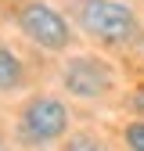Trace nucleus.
Returning <instances> with one entry per match:
<instances>
[{"label": "nucleus", "instance_id": "nucleus-1", "mask_svg": "<svg viewBox=\"0 0 144 151\" xmlns=\"http://www.w3.org/2000/svg\"><path fill=\"white\" fill-rule=\"evenodd\" d=\"M79 25L101 43H126L137 32V14L119 0H83Z\"/></svg>", "mask_w": 144, "mask_h": 151}, {"label": "nucleus", "instance_id": "nucleus-2", "mask_svg": "<svg viewBox=\"0 0 144 151\" xmlns=\"http://www.w3.org/2000/svg\"><path fill=\"white\" fill-rule=\"evenodd\" d=\"M18 29H22L32 43H40L43 50H65L68 47V22L47 4H40V0H29V4H22V11H18Z\"/></svg>", "mask_w": 144, "mask_h": 151}, {"label": "nucleus", "instance_id": "nucleus-3", "mask_svg": "<svg viewBox=\"0 0 144 151\" xmlns=\"http://www.w3.org/2000/svg\"><path fill=\"white\" fill-rule=\"evenodd\" d=\"M68 129V108L54 97H32L22 108V137L32 144L43 140H58Z\"/></svg>", "mask_w": 144, "mask_h": 151}, {"label": "nucleus", "instance_id": "nucleus-4", "mask_svg": "<svg viewBox=\"0 0 144 151\" xmlns=\"http://www.w3.org/2000/svg\"><path fill=\"white\" fill-rule=\"evenodd\" d=\"M112 86V72L97 58H76L65 65V90L76 97H101Z\"/></svg>", "mask_w": 144, "mask_h": 151}, {"label": "nucleus", "instance_id": "nucleus-5", "mask_svg": "<svg viewBox=\"0 0 144 151\" xmlns=\"http://www.w3.org/2000/svg\"><path fill=\"white\" fill-rule=\"evenodd\" d=\"M25 79V68L11 47H0V90H18Z\"/></svg>", "mask_w": 144, "mask_h": 151}, {"label": "nucleus", "instance_id": "nucleus-6", "mask_svg": "<svg viewBox=\"0 0 144 151\" xmlns=\"http://www.w3.org/2000/svg\"><path fill=\"white\" fill-rule=\"evenodd\" d=\"M126 144H130L133 151H144V122L126 126Z\"/></svg>", "mask_w": 144, "mask_h": 151}, {"label": "nucleus", "instance_id": "nucleus-7", "mask_svg": "<svg viewBox=\"0 0 144 151\" xmlns=\"http://www.w3.org/2000/svg\"><path fill=\"white\" fill-rule=\"evenodd\" d=\"M68 147H79V151H86V147H97V144L90 140V137H76V140H72Z\"/></svg>", "mask_w": 144, "mask_h": 151}, {"label": "nucleus", "instance_id": "nucleus-8", "mask_svg": "<svg viewBox=\"0 0 144 151\" xmlns=\"http://www.w3.org/2000/svg\"><path fill=\"white\" fill-rule=\"evenodd\" d=\"M133 108L144 115V90H137V93H133Z\"/></svg>", "mask_w": 144, "mask_h": 151}]
</instances>
